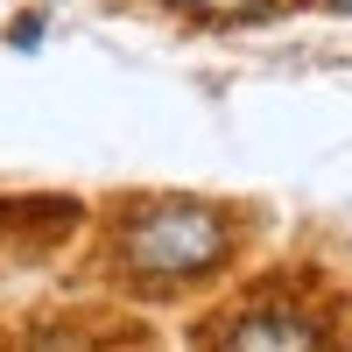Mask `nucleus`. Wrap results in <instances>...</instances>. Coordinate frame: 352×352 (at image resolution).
<instances>
[{"label": "nucleus", "mask_w": 352, "mask_h": 352, "mask_svg": "<svg viewBox=\"0 0 352 352\" xmlns=\"http://www.w3.org/2000/svg\"><path fill=\"white\" fill-rule=\"evenodd\" d=\"M240 247L232 240V212L204 197H148L120 226V268L134 282H197Z\"/></svg>", "instance_id": "f257e3e1"}, {"label": "nucleus", "mask_w": 352, "mask_h": 352, "mask_svg": "<svg viewBox=\"0 0 352 352\" xmlns=\"http://www.w3.org/2000/svg\"><path fill=\"white\" fill-rule=\"evenodd\" d=\"M303 8H324V14H352V0H303Z\"/></svg>", "instance_id": "20e7f679"}, {"label": "nucleus", "mask_w": 352, "mask_h": 352, "mask_svg": "<svg viewBox=\"0 0 352 352\" xmlns=\"http://www.w3.org/2000/svg\"><path fill=\"white\" fill-rule=\"evenodd\" d=\"M162 14H184L204 28H268L289 14V0H155Z\"/></svg>", "instance_id": "7ed1b4c3"}, {"label": "nucleus", "mask_w": 352, "mask_h": 352, "mask_svg": "<svg viewBox=\"0 0 352 352\" xmlns=\"http://www.w3.org/2000/svg\"><path fill=\"white\" fill-rule=\"evenodd\" d=\"M219 352H324V324L303 310H247L219 338Z\"/></svg>", "instance_id": "f03ea898"}]
</instances>
